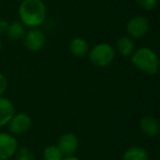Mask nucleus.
I'll use <instances>...</instances> for the list:
<instances>
[{
    "label": "nucleus",
    "instance_id": "obj_12",
    "mask_svg": "<svg viewBox=\"0 0 160 160\" xmlns=\"http://www.w3.org/2000/svg\"><path fill=\"white\" fill-rule=\"evenodd\" d=\"M117 49L123 57H130L135 51L134 40L128 36H122L117 40Z\"/></svg>",
    "mask_w": 160,
    "mask_h": 160
},
{
    "label": "nucleus",
    "instance_id": "obj_21",
    "mask_svg": "<svg viewBox=\"0 0 160 160\" xmlns=\"http://www.w3.org/2000/svg\"><path fill=\"white\" fill-rule=\"evenodd\" d=\"M1 49H2V44H1V38H0V52H1Z\"/></svg>",
    "mask_w": 160,
    "mask_h": 160
},
{
    "label": "nucleus",
    "instance_id": "obj_19",
    "mask_svg": "<svg viewBox=\"0 0 160 160\" xmlns=\"http://www.w3.org/2000/svg\"><path fill=\"white\" fill-rule=\"evenodd\" d=\"M9 22L6 20H0V36L1 35H6L8 33V28H9Z\"/></svg>",
    "mask_w": 160,
    "mask_h": 160
},
{
    "label": "nucleus",
    "instance_id": "obj_17",
    "mask_svg": "<svg viewBox=\"0 0 160 160\" xmlns=\"http://www.w3.org/2000/svg\"><path fill=\"white\" fill-rule=\"evenodd\" d=\"M135 1L141 8L145 9V10H152V9L156 8L157 3H158V0H135Z\"/></svg>",
    "mask_w": 160,
    "mask_h": 160
},
{
    "label": "nucleus",
    "instance_id": "obj_1",
    "mask_svg": "<svg viewBox=\"0 0 160 160\" xmlns=\"http://www.w3.org/2000/svg\"><path fill=\"white\" fill-rule=\"evenodd\" d=\"M18 14L25 28H39L46 21L47 7L42 0H22Z\"/></svg>",
    "mask_w": 160,
    "mask_h": 160
},
{
    "label": "nucleus",
    "instance_id": "obj_2",
    "mask_svg": "<svg viewBox=\"0 0 160 160\" xmlns=\"http://www.w3.org/2000/svg\"><path fill=\"white\" fill-rule=\"evenodd\" d=\"M131 61L137 70L148 75H154L160 69L159 57L148 47L136 49L131 56Z\"/></svg>",
    "mask_w": 160,
    "mask_h": 160
},
{
    "label": "nucleus",
    "instance_id": "obj_9",
    "mask_svg": "<svg viewBox=\"0 0 160 160\" xmlns=\"http://www.w3.org/2000/svg\"><path fill=\"white\" fill-rule=\"evenodd\" d=\"M15 114V107L9 98L0 96V128L7 127Z\"/></svg>",
    "mask_w": 160,
    "mask_h": 160
},
{
    "label": "nucleus",
    "instance_id": "obj_13",
    "mask_svg": "<svg viewBox=\"0 0 160 160\" xmlns=\"http://www.w3.org/2000/svg\"><path fill=\"white\" fill-rule=\"evenodd\" d=\"M148 152L144 147L133 146L128 148L123 154V160H147Z\"/></svg>",
    "mask_w": 160,
    "mask_h": 160
},
{
    "label": "nucleus",
    "instance_id": "obj_18",
    "mask_svg": "<svg viewBox=\"0 0 160 160\" xmlns=\"http://www.w3.org/2000/svg\"><path fill=\"white\" fill-rule=\"evenodd\" d=\"M7 88H8V80H7L6 75L0 72V96H3Z\"/></svg>",
    "mask_w": 160,
    "mask_h": 160
},
{
    "label": "nucleus",
    "instance_id": "obj_8",
    "mask_svg": "<svg viewBox=\"0 0 160 160\" xmlns=\"http://www.w3.org/2000/svg\"><path fill=\"white\" fill-rule=\"evenodd\" d=\"M148 30H149V22L145 17H142V15L132 18L127 24V32L128 37H131L132 39L145 36Z\"/></svg>",
    "mask_w": 160,
    "mask_h": 160
},
{
    "label": "nucleus",
    "instance_id": "obj_14",
    "mask_svg": "<svg viewBox=\"0 0 160 160\" xmlns=\"http://www.w3.org/2000/svg\"><path fill=\"white\" fill-rule=\"evenodd\" d=\"M25 26L21 23V22L18 20V21H13L9 24V28H8V33L7 35L11 38V39H21L25 36Z\"/></svg>",
    "mask_w": 160,
    "mask_h": 160
},
{
    "label": "nucleus",
    "instance_id": "obj_3",
    "mask_svg": "<svg viewBox=\"0 0 160 160\" xmlns=\"http://www.w3.org/2000/svg\"><path fill=\"white\" fill-rule=\"evenodd\" d=\"M114 49L107 42H101L94 46L88 51V59L92 64L98 68H105L112 63L114 59Z\"/></svg>",
    "mask_w": 160,
    "mask_h": 160
},
{
    "label": "nucleus",
    "instance_id": "obj_20",
    "mask_svg": "<svg viewBox=\"0 0 160 160\" xmlns=\"http://www.w3.org/2000/svg\"><path fill=\"white\" fill-rule=\"evenodd\" d=\"M62 160H81V159L78 158L76 156H69V157H63Z\"/></svg>",
    "mask_w": 160,
    "mask_h": 160
},
{
    "label": "nucleus",
    "instance_id": "obj_7",
    "mask_svg": "<svg viewBox=\"0 0 160 160\" xmlns=\"http://www.w3.org/2000/svg\"><path fill=\"white\" fill-rule=\"evenodd\" d=\"M57 146L60 149V152H62L63 157L74 156L75 152H78V149L80 142H78V136H76L74 133L67 132V133H63V134L59 137Z\"/></svg>",
    "mask_w": 160,
    "mask_h": 160
},
{
    "label": "nucleus",
    "instance_id": "obj_11",
    "mask_svg": "<svg viewBox=\"0 0 160 160\" xmlns=\"http://www.w3.org/2000/svg\"><path fill=\"white\" fill-rule=\"evenodd\" d=\"M69 50L75 58H84L88 55L89 46L82 37H74L69 44Z\"/></svg>",
    "mask_w": 160,
    "mask_h": 160
},
{
    "label": "nucleus",
    "instance_id": "obj_6",
    "mask_svg": "<svg viewBox=\"0 0 160 160\" xmlns=\"http://www.w3.org/2000/svg\"><path fill=\"white\" fill-rule=\"evenodd\" d=\"M19 149V142L15 136L7 132H0V160H10Z\"/></svg>",
    "mask_w": 160,
    "mask_h": 160
},
{
    "label": "nucleus",
    "instance_id": "obj_22",
    "mask_svg": "<svg viewBox=\"0 0 160 160\" xmlns=\"http://www.w3.org/2000/svg\"><path fill=\"white\" fill-rule=\"evenodd\" d=\"M14 1H22V0H14Z\"/></svg>",
    "mask_w": 160,
    "mask_h": 160
},
{
    "label": "nucleus",
    "instance_id": "obj_15",
    "mask_svg": "<svg viewBox=\"0 0 160 160\" xmlns=\"http://www.w3.org/2000/svg\"><path fill=\"white\" fill-rule=\"evenodd\" d=\"M42 159L44 160H62L63 155L60 152L57 145H48L42 150Z\"/></svg>",
    "mask_w": 160,
    "mask_h": 160
},
{
    "label": "nucleus",
    "instance_id": "obj_4",
    "mask_svg": "<svg viewBox=\"0 0 160 160\" xmlns=\"http://www.w3.org/2000/svg\"><path fill=\"white\" fill-rule=\"evenodd\" d=\"M9 133L13 136H21L24 135L32 128V119L25 112H15L13 118L8 124Z\"/></svg>",
    "mask_w": 160,
    "mask_h": 160
},
{
    "label": "nucleus",
    "instance_id": "obj_10",
    "mask_svg": "<svg viewBox=\"0 0 160 160\" xmlns=\"http://www.w3.org/2000/svg\"><path fill=\"white\" fill-rule=\"evenodd\" d=\"M142 133L148 137H156L160 134V123L152 117H144L139 122Z\"/></svg>",
    "mask_w": 160,
    "mask_h": 160
},
{
    "label": "nucleus",
    "instance_id": "obj_5",
    "mask_svg": "<svg viewBox=\"0 0 160 160\" xmlns=\"http://www.w3.org/2000/svg\"><path fill=\"white\" fill-rule=\"evenodd\" d=\"M24 47L31 52H38L46 45V34L40 28H30L24 36Z\"/></svg>",
    "mask_w": 160,
    "mask_h": 160
},
{
    "label": "nucleus",
    "instance_id": "obj_16",
    "mask_svg": "<svg viewBox=\"0 0 160 160\" xmlns=\"http://www.w3.org/2000/svg\"><path fill=\"white\" fill-rule=\"evenodd\" d=\"M14 160H36L33 150L28 147H19L14 155Z\"/></svg>",
    "mask_w": 160,
    "mask_h": 160
}]
</instances>
